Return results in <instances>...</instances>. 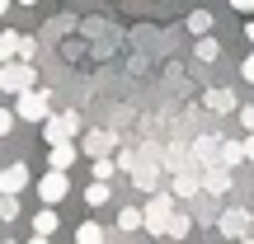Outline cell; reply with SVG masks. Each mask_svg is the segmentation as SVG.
Wrapping results in <instances>:
<instances>
[{
	"label": "cell",
	"mask_w": 254,
	"mask_h": 244,
	"mask_svg": "<svg viewBox=\"0 0 254 244\" xmlns=\"http://www.w3.org/2000/svg\"><path fill=\"white\" fill-rule=\"evenodd\" d=\"M170 216H174V193H155V197L141 207V230L146 235H165Z\"/></svg>",
	"instance_id": "obj_1"
},
{
	"label": "cell",
	"mask_w": 254,
	"mask_h": 244,
	"mask_svg": "<svg viewBox=\"0 0 254 244\" xmlns=\"http://www.w3.org/2000/svg\"><path fill=\"white\" fill-rule=\"evenodd\" d=\"M38 127H43L47 146H57V141H75V132H80V113H47Z\"/></svg>",
	"instance_id": "obj_2"
},
{
	"label": "cell",
	"mask_w": 254,
	"mask_h": 244,
	"mask_svg": "<svg viewBox=\"0 0 254 244\" xmlns=\"http://www.w3.org/2000/svg\"><path fill=\"white\" fill-rule=\"evenodd\" d=\"M33 80H38L33 61H5V66H0V90H9V94L33 90Z\"/></svg>",
	"instance_id": "obj_3"
},
{
	"label": "cell",
	"mask_w": 254,
	"mask_h": 244,
	"mask_svg": "<svg viewBox=\"0 0 254 244\" xmlns=\"http://www.w3.org/2000/svg\"><path fill=\"white\" fill-rule=\"evenodd\" d=\"M38 197H43L47 207L66 202V197H71V174H66V169H47L43 179H38Z\"/></svg>",
	"instance_id": "obj_4"
},
{
	"label": "cell",
	"mask_w": 254,
	"mask_h": 244,
	"mask_svg": "<svg viewBox=\"0 0 254 244\" xmlns=\"http://www.w3.org/2000/svg\"><path fill=\"white\" fill-rule=\"evenodd\" d=\"M47 113H52V103H47V94H43V90H24V94H19V108H14V118H19V122H33V127H38Z\"/></svg>",
	"instance_id": "obj_5"
},
{
	"label": "cell",
	"mask_w": 254,
	"mask_h": 244,
	"mask_svg": "<svg viewBox=\"0 0 254 244\" xmlns=\"http://www.w3.org/2000/svg\"><path fill=\"white\" fill-rule=\"evenodd\" d=\"M24 188H28V164H5L0 169V193L5 197H19Z\"/></svg>",
	"instance_id": "obj_6"
},
{
	"label": "cell",
	"mask_w": 254,
	"mask_h": 244,
	"mask_svg": "<svg viewBox=\"0 0 254 244\" xmlns=\"http://www.w3.org/2000/svg\"><path fill=\"white\" fill-rule=\"evenodd\" d=\"M221 235H226V240H245V235H250V211H245V207L221 211Z\"/></svg>",
	"instance_id": "obj_7"
},
{
	"label": "cell",
	"mask_w": 254,
	"mask_h": 244,
	"mask_svg": "<svg viewBox=\"0 0 254 244\" xmlns=\"http://www.w3.org/2000/svg\"><path fill=\"white\" fill-rule=\"evenodd\" d=\"M80 160V150H75V141H57L52 150H47V169H66L71 174V164Z\"/></svg>",
	"instance_id": "obj_8"
},
{
	"label": "cell",
	"mask_w": 254,
	"mask_h": 244,
	"mask_svg": "<svg viewBox=\"0 0 254 244\" xmlns=\"http://www.w3.org/2000/svg\"><path fill=\"white\" fill-rule=\"evenodd\" d=\"M57 230H62V216H57V207H43V211L33 216V235H47V240H52Z\"/></svg>",
	"instance_id": "obj_9"
},
{
	"label": "cell",
	"mask_w": 254,
	"mask_h": 244,
	"mask_svg": "<svg viewBox=\"0 0 254 244\" xmlns=\"http://www.w3.org/2000/svg\"><path fill=\"white\" fill-rule=\"evenodd\" d=\"M19 56H24V38H19L14 28L0 33V66H5V61H19Z\"/></svg>",
	"instance_id": "obj_10"
},
{
	"label": "cell",
	"mask_w": 254,
	"mask_h": 244,
	"mask_svg": "<svg viewBox=\"0 0 254 244\" xmlns=\"http://www.w3.org/2000/svg\"><path fill=\"white\" fill-rule=\"evenodd\" d=\"M113 146H118V136H113V132H90V136H85V150H90L94 160H99V155H109Z\"/></svg>",
	"instance_id": "obj_11"
},
{
	"label": "cell",
	"mask_w": 254,
	"mask_h": 244,
	"mask_svg": "<svg viewBox=\"0 0 254 244\" xmlns=\"http://www.w3.org/2000/svg\"><path fill=\"white\" fill-rule=\"evenodd\" d=\"M75 244H109V230L99 221H85V226H75Z\"/></svg>",
	"instance_id": "obj_12"
},
{
	"label": "cell",
	"mask_w": 254,
	"mask_h": 244,
	"mask_svg": "<svg viewBox=\"0 0 254 244\" xmlns=\"http://www.w3.org/2000/svg\"><path fill=\"white\" fill-rule=\"evenodd\" d=\"M202 103H207L212 113H231V108H236V94H231V90H207Z\"/></svg>",
	"instance_id": "obj_13"
},
{
	"label": "cell",
	"mask_w": 254,
	"mask_h": 244,
	"mask_svg": "<svg viewBox=\"0 0 254 244\" xmlns=\"http://www.w3.org/2000/svg\"><path fill=\"white\" fill-rule=\"evenodd\" d=\"M189 230H193L189 211H174V216H170V226H165V235H170V240H184V235H189Z\"/></svg>",
	"instance_id": "obj_14"
},
{
	"label": "cell",
	"mask_w": 254,
	"mask_h": 244,
	"mask_svg": "<svg viewBox=\"0 0 254 244\" xmlns=\"http://www.w3.org/2000/svg\"><path fill=\"white\" fill-rule=\"evenodd\" d=\"M193 52H198V61H217V56H221V47H217V38H207V33H202Z\"/></svg>",
	"instance_id": "obj_15"
},
{
	"label": "cell",
	"mask_w": 254,
	"mask_h": 244,
	"mask_svg": "<svg viewBox=\"0 0 254 244\" xmlns=\"http://www.w3.org/2000/svg\"><path fill=\"white\" fill-rule=\"evenodd\" d=\"M118 230H141V207H123L118 211Z\"/></svg>",
	"instance_id": "obj_16"
},
{
	"label": "cell",
	"mask_w": 254,
	"mask_h": 244,
	"mask_svg": "<svg viewBox=\"0 0 254 244\" xmlns=\"http://www.w3.org/2000/svg\"><path fill=\"white\" fill-rule=\"evenodd\" d=\"M85 202H90V207H104V202H109V183H99V179H94L90 188H85Z\"/></svg>",
	"instance_id": "obj_17"
},
{
	"label": "cell",
	"mask_w": 254,
	"mask_h": 244,
	"mask_svg": "<svg viewBox=\"0 0 254 244\" xmlns=\"http://www.w3.org/2000/svg\"><path fill=\"white\" fill-rule=\"evenodd\" d=\"M189 28H193V33H212V14H207V9H198V14H189Z\"/></svg>",
	"instance_id": "obj_18"
},
{
	"label": "cell",
	"mask_w": 254,
	"mask_h": 244,
	"mask_svg": "<svg viewBox=\"0 0 254 244\" xmlns=\"http://www.w3.org/2000/svg\"><path fill=\"white\" fill-rule=\"evenodd\" d=\"M193 193H198V179L179 174V179H174V197H193Z\"/></svg>",
	"instance_id": "obj_19"
},
{
	"label": "cell",
	"mask_w": 254,
	"mask_h": 244,
	"mask_svg": "<svg viewBox=\"0 0 254 244\" xmlns=\"http://www.w3.org/2000/svg\"><path fill=\"white\" fill-rule=\"evenodd\" d=\"M113 169H118V164H113L109 155H99V160H94V179H99V183H109V179H113Z\"/></svg>",
	"instance_id": "obj_20"
},
{
	"label": "cell",
	"mask_w": 254,
	"mask_h": 244,
	"mask_svg": "<svg viewBox=\"0 0 254 244\" xmlns=\"http://www.w3.org/2000/svg\"><path fill=\"white\" fill-rule=\"evenodd\" d=\"M19 216V197H5L0 193V221H14Z\"/></svg>",
	"instance_id": "obj_21"
},
{
	"label": "cell",
	"mask_w": 254,
	"mask_h": 244,
	"mask_svg": "<svg viewBox=\"0 0 254 244\" xmlns=\"http://www.w3.org/2000/svg\"><path fill=\"white\" fill-rule=\"evenodd\" d=\"M14 122H19V118H14V108H0V136L14 132Z\"/></svg>",
	"instance_id": "obj_22"
},
{
	"label": "cell",
	"mask_w": 254,
	"mask_h": 244,
	"mask_svg": "<svg viewBox=\"0 0 254 244\" xmlns=\"http://www.w3.org/2000/svg\"><path fill=\"white\" fill-rule=\"evenodd\" d=\"M221 160H226V164H240V160H245V150H240V146H221Z\"/></svg>",
	"instance_id": "obj_23"
},
{
	"label": "cell",
	"mask_w": 254,
	"mask_h": 244,
	"mask_svg": "<svg viewBox=\"0 0 254 244\" xmlns=\"http://www.w3.org/2000/svg\"><path fill=\"white\" fill-rule=\"evenodd\" d=\"M132 179H136V183H141V188H151V183H155V169H151V164H146V169H136V174H132Z\"/></svg>",
	"instance_id": "obj_24"
},
{
	"label": "cell",
	"mask_w": 254,
	"mask_h": 244,
	"mask_svg": "<svg viewBox=\"0 0 254 244\" xmlns=\"http://www.w3.org/2000/svg\"><path fill=\"white\" fill-rule=\"evenodd\" d=\"M240 75H245V80H254V52L245 56V66H240Z\"/></svg>",
	"instance_id": "obj_25"
},
{
	"label": "cell",
	"mask_w": 254,
	"mask_h": 244,
	"mask_svg": "<svg viewBox=\"0 0 254 244\" xmlns=\"http://www.w3.org/2000/svg\"><path fill=\"white\" fill-rule=\"evenodd\" d=\"M240 150H245V160H254V132L245 136V146H240Z\"/></svg>",
	"instance_id": "obj_26"
},
{
	"label": "cell",
	"mask_w": 254,
	"mask_h": 244,
	"mask_svg": "<svg viewBox=\"0 0 254 244\" xmlns=\"http://www.w3.org/2000/svg\"><path fill=\"white\" fill-rule=\"evenodd\" d=\"M231 5H236V9H254V0H231Z\"/></svg>",
	"instance_id": "obj_27"
},
{
	"label": "cell",
	"mask_w": 254,
	"mask_h": 244,
	"mask_svg": "<svg viewBox=\"0 0 254 244\" xmlns=\"http://www.w3.org/2000/svg\"><path fill=\"white\" fill-rule=\"evenodd\" d=\"M24 244H52V240H47V235H33V240H24Z\"/></svg>",
	"instance_id": "obj_28"
},
{
	"label": "cell",
	"mask_w": 254,
	"mask_h": 244,
	"mask_svg": "<svg viewBox=\"0 0 254 244\" xmlns=\"http://www.w3.org/2000/svg\"><path fill=\"white\" fill-rule=\"evenodd\" d=\"M245 38H250V43H254V19H250V24H245Z\"/></svg>",
	"instance_id": "obj_29"
},
{
	"label": "cell",
	"mask_w": 254,
	"mask_h": 244,
	"mask_svg": "<svg viewBox=\"0 0 254 244\" xmlns=\"http://www.w3.org/2000/svg\"><path fill=\"white\" fill-rule=\"evenodd\" d=\"M0 14H9V0H0Z\"/></svg>",
	"instance_id": "obj_30"
},
{
	"label": "cell",
	"mask_w": 254,
	"mask_h": 244,
	"mask_svg": "<svg viewBox=\"0 0 254 244\" xmlns=\"http://www.w3.org/2000/svg\"><path fill=\"white\" fill-rule=\"evenodd\" d=\"M236 244H254V235H245V240H236Z\"/></svg>",
	"instance_id": "obj_31"
},
{
	"label": "cell",
	"mask_w": 254,
	"mask_h": 244,
	"mask_svg": "<svg viewBox=\"0 0 254 244\" xmlns=\"http://www.w3.org/2000/svg\"><path fill=\"white\" fill-rule=\"evenodd\" d=\"M19 5H33V0H19Z\"/></svg>",
	"instance_id": "obj_32"
},
{
	"label": "cell",
	"mask_w": 254,
	"mask_h": 244,
	"mask_svg": "<svg viewBox=\"0 0 254 244\" xmlns=\"http://www.w3.org/2000/svg\"><path fill=\"white\" fill-rule=\"evenodd\" d=\"M0 244H14V240H0Z\"/></svg>",
	"instance_id": "obj_33"
}]
</instances>
